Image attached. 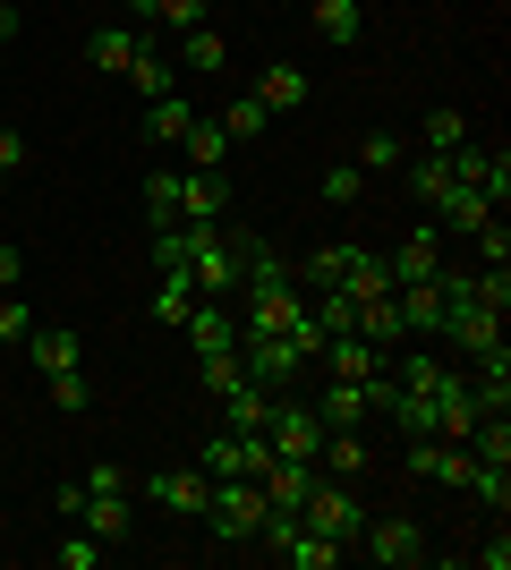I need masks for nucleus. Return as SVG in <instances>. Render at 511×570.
I'll return each instance as SVG.
<instances>
[{
    "label": "nucleus",
    "mask_w": 511,
    "mask_h": 570,
    "mask_svg": "<svg viewBox=\"0 0 511 570\" xmlns=\"http://www.w3.org/2000/svg\"><path fill=\"white\" fill-rule=\"evenodd\" d=\"M146 222H154V230L179 222V170H154V179H146Z\"/></svg>",
    "instance_id": "nucleus-32"
},
{
    "label": "nucleus",
    "mask_w": 511,
    "mask_h": 570,
    "mask_svg": "<svg viewBox=\"0 0 511 570\" xmlns=\"http://www.w3.org/2000/svg\"><path fill=\"white\" fill-rule=\"evenodd\" d=\"M9 43H18V0H0V60H9Z\"/></svg>",
    "instance_id": "nucleus-42"
},
{
    "label": "nucleus",
    "mask_w": 511,
    "mask_h": 570,
    "mask_svg": "<svg viewBox=\"0 0 511 570\" xmlns=\"http://www.w3.org/2000/svg\"><path fill=\"white\" fill-rule=\"evenodd\" d=\"M452 145H469V111L443 102V111H426V145H417V154H452Z\"/></svg>",
    "instance_id": "nucleus-31"
},
{
    "label": "nucleus",
    "mask_w": 511,
    "mask_h": 570,
    "mask_svg": "<svg viewBox=\"0 0 511 570\" xmlns=\"http://www.w3.org/2000/svg\"><path fill=\"white\" fill-rule=\"evenodd\" d=\"M18 170H26V137H18V128H0V179H18Z\"/></svg>",
    "instance_id": "nucleus-41"
},
{
    "label": "nucleus",
    "mask_w": 511,
    "mask_h": 570,
    "mask_svg": "<svg viewBox=\"0 0 511 570\" xmlns=\"http://www.w3.org/2000/svg\"><path fill=\"white\" fill-rule=\"evenodd\" d=\"M179 145H188V170H222V154H230V137H222V119H205V111L188 119V137H179Z\"/></svg>",
    "instance_id": "nucleus-27"
},
{
    "label": "nucleus",
    "mask_w": 511,
    "mask_h": 570,
    "mask_svg": "<svg viewBox=\"0 0 511 570\" xmlns=\"http://www.w3.org/2000/svg\"><path fill=\"white\" fill-rule=\"evenodd\" d=\"M358 553H366V562H384V570H410V562H426V537H417V520H366Z\"/></svg>",
    "instance_id": "nucleus-9"
},
{
    "label": "nucleus",
    "mask_w": 511,
    "mask_h": 570,
    "mask_svg": "<svg viewBox=\"0 0 511 570\" xmlns=\"http://www.w3.org/2000/svg\"><path fill=\"white\" fill-rule=\"evenodd\" d=\"M120 9H128L137 26H154V9H163V0H120Z\"/></svg>",
    "instance_id": "nucleus-44"
},
{
    "label": "nucleus",
    "mask_w": 511,
    "mask_h": 570,
    "mask_svg": "<svg viewBox=\"0 0 511 570\" xmlns=\"http://www.w3.org/2000/svg\"><path fill=\"white\" fill-rule=\"evenodd\" d=\"M137 494H146L154 511H170V520H205L214 476H205V469H154V476H137Z\"/></svg>",
    "instance_id": "nucleus-4"
},
{
    "label": "nucleus",
    "mask_w": 511,
    "mask_h": 570,
    "mask_svg": "<svg viewBox=\"0 0 511 570\" xmlns=\"http://www.w3.org/2000/svg\"><path fill=\"white\" fill-rule=\"evenodd\" d=\"M410 196L435 214L443 196H452V163H443V154H410Z\"/></svg>",
    "instance_id": "nucleus-25"
},
{
    "label": "nucleus",
    "mask_w": 511,
    "mask_h": 570,
    "mask_svg": "<svg viewBox=\"0 0 511 570\" xmlns=\"http://www.w3.org/2000/svg\"><path fill=\"white\" fill-rule=\"evenodd\" d=\"M222 137H230V145H239V137H265V128H273V111H265V102H256V95H239V102H222Z\"/></svg>",
    "instance_id": "nucleus-28"
},
{
    "label": "nucleus",
    "mask_w": 511,
    "mask_h": 570,
    "mask_svg": "<svg viewBox=\"0 0 511 570\" xmlns=\"http://www.w3.org/2000/svg\"><path fill=\"white\" fill-rule=\"evenodd\" d=\"M230 214V179L222 170H179V222H222Z\"/></svg>",
    "instance_id": "nucleus-16"
},
{
    "label": "nucleus",
    "mask_w": 511,
    "mask_h": 570,
    "mask_svg": "<svg viewBox=\"0 0 511 570\" xmlns=\"http://www.w3.org/2000/svg\"><path fill=\"white\" fill-rule=\"evenodd\" d=\"M205 9H214V0H163L154 18H163V26H205Z\"/></svg>",
    "instance_id": "nucleus-40"
},
{
    "label": "nucleus",
    "mask_w": 511,
    "mask_h": 570,
    "mask_svg": "<svg viewBox=\"0 0 511 570\" xmlns=\"http://www.w3.org/2000/svg\"><path fill=\"white\" fill-rule=\"evenodd\" d=\"M179 60H188V69H205V77H222V69H230L222 26H179Z\"/></svg>",
    "instance_id": "nucleus-21"
},
{
    "label": "nucleus",
    "mask_w": 511,
    "mask_h": 570,
    "mask_svg": "<svg viewBox=\"0 0 511 570\" xmlns=\"http://www.w3.org/2000/svg\"><path fill=\"white\" fill-rule=\"evenodd\" d=\"M196 298H205V289L188 282V264H163V282H154V324H170V333H179Z\"/></svg>",
    "instance_id": "nucleus-18"
},
{
    "label": "nucleus",
    "mask_w": 511,
    "mask_h": 570,
    "mask_svg": "<svg viewBox=\"0 0 511 570\" xmlns=\"http://www.w3.org/2000/svg\"><path fill=\"white\" fill-rule=\"evenodd\" d=\"M188 119H196V102L170 86V95H154V102H146V137H154V145H179V137H188Z\"/></svg>",
    "instance_id": "nucleus-20"
},
{
    "label": "nucleus",
    "mask_w": 511,
    "mask_h": 570,
    "mask_svg": "<svg viewBox=\"0 0 511 570\" xmlns=\"http://www.w3.org/2000/svg\"><path fill=\"white\" fill-rule=\"evenodd\" d=\"M26 357H35L43 375H60V366H77V333H60V324H35V333H26Z\"/></svg>",
    "instance_id": "nucleus-26"
},
{
    "label": "nucleus",
    "mask_w": 511,
    "mask_h": 570,
    "mask_svg": "<svg viewBox=\"0 0 511 570\" xmlns=\"http://www.w3.org/2000/svg\"><path fill=\"white\" fill-rule=\"evenodd\" d=\"M77 520H86V537H102V546H120L128 528H137V494H95V485H86V502H77Z\"/></svg>",
    "instance_id": "nucleus-15"
},
{
    "label": "nucleus",
    "mask_w": 511,
    "mask_h": 570,
    "mask_svg": "<svg viewBox=\"0 0 511 570\" xmlns=\"http://www.w3.org/2000/svg\"><path fill=\"white\" fill-rule=\"evenodd\" d=\"M86 485H95V494H137V476H128L120 460H95V469H86Z\"/></svg>",
    "instance_id": "nucleus-38"
},
{
    "label": "nucleus",
    "mask_w": 511,
    "mask_h": 570,
    "mask_svg": "<svg viewBox=\"0 0 511 570\" xmlns=\"http://www.w3.org/2000/svg\"><path fill=\"white\" fill-rule=\"evenodd\" d=\"M341 289H350V298H384V289H392V256L358 247V264H350V282H341Z\"/></svg>",
    "instance_id": "nucleus-30"
},
{
    "label": "nucleus",
    "mask_w": 511,
    "mask_h": 570,
    "mask_svg": "<svg viewBox=\"0 0 511 570\" xmlns=\"http://www.w3.org/2000/svg\"><path fill=\"white\" fill-rule=\"evenodd\" d=\"M469 238H478V256H487V264H511V230H503V214H487Z\"/></svg>",
    "instance_id": "nucleus-37"
},
{
    "label": "nucleus",
    "mask_w": 511,
    "mask_h": 570,
    "mask_svg": "<svg viewBox=\"0 0 511 570\" xmlns=\"http://www.w3.org/2000/svg\"><path fill=\"white\" fill-rule=\"evenodd\" d=\"M487 214H494V196H487V188H469V179H452V196L435 205V222H443V230H478Z\"/></svg>",
    "instance_id": "nucleus-22"
},
{
    "label": "nucleus",
    "mask_w": 511,
    "mask_h": 570,
    "mask_svg": "<svg viewBox=\"0 0 511 570\" xmlns=\"http://www.w3.org/2000/svg\"><path fill=\"white\" fill-rule=\"evenodd\" d=\"M401 163H410L401 137H358V170H401Z\"/></svg>",
    "instance_id": "nucleus-35"
},
{
    "label": "nucleus",
    "mask_w": 511,
    "mask_h": 570,
    "mask_svg": "<svg viewBox=\"0 0 511 570\" xmlns=\"http://www.w3.org/2000/svg\"><path fill=\"white\" fill-rule=\"evenodd\" d=\"M51 409H86V366H60V375H43Z\"/></svg>",
    "instance_id": "nucleus-36"
},
{
    "label": "nucleus",
    "mask_w": 511,
    "mask_h": 570,
    "mask_svg": "<svg viewBox=\"0 0 511 570\" xmlns=\"http://www.w3.org/2000/svg\"><path fill=\"white\" fill-rule=\"evenodd\" d=\"M18 273H26V256H18V247H0V289H18Z\"/></svg>",
    "instance_id": "nucleus-43"
},
{
    "label": "nucleus",
    "mask_w": 511,
    "mask_h": 570,
    "mask_svg": "<svg viewBox=\"0 0 511 570\" xmlns=\"http://www.w3.org/2000/svg\"><path fill=\"white\" fill-rule=\"evenodd\" d=\"M265 443H273V460H316V443H324V417H316V401H273V417H265Z\"/></svg>",
    "instance_id": "nucleus-5"
},
{
    "label": "nucleus",
    "mask_w": 511,
    "mask_h": 570,
    "mask_svg": "<svg viewBox=\"0 0 511 570\" xmlns=\"http://www.w3.org/2000/svg\"><path fill=\"white\" fill-rule=\"evenodd\" d=\"M51 562H60V570H102V537H86V528H77V537H60V546H51Z\"/></svg>",
    "instance_id": "nucleus-34"
},
{
    "label": "nucleus",
    "mask_w": 511,
    "mask_h": 570,
    "mask_svg": "<svg viewBox=\"0 0 511 570\" xmlns=\"http://www.w3.org/2000/svg\"><path fill=\"white\" fill-rule=\"evenodd\" d=\"M307 18H316V35H324L333 51L358 43V0H307Z\"/></svg>",
    "instance_id": "nucleus-24"
},
{
    "label": "nucleus",
    "mask_w": 511,
    "mask_h": 570,
    "mask_svg": "<svg viewBox=\"0 0 511 570\" xmlns=\"http://www.w3.org/2000/svg\"><path fill=\"white\" fill-rule=\"evenodd\" d=\"M26 333H35V315H26V298H0V341H18V350H26Z\"/></svg>",
    "instance_id": "nucleus-39"
},
{
    "label": "nucleus",
    "mask_w": 511,
    "mask_h": 570,
    "mask_svg": "<svg viewBox=\"0 0 511 570\" xmlns=\"http://www.w3.org/2000/svg\"><path fill=\"white\" fill-rule=\"evenodd\" d=\"M435 273H443V230L417 222V230L392 247V282H435Z\"/></svg>",
    "instance_id": "nucleus-14"
},
{
    "label": "nucleus",
    "mask_w": 511,
    "mask_h": 570,
    "mask_svg": "<svg viewBox=\"0 0 511 570\" xmlns=\"http://www.w3.org/2000/svg\"><path fill=\"white\" fill-rule=\"evenodd\" d=\"M179 333H188V350H196V357H222V350H239V315L222 307V298H196Z\"/></svg>",
    "instance_id": "nucleus-10"
},
{
    "label": "nucleus",
    "mask_w": 511,
    "mask_h": 570,
    "mask_svg": "<svg viewBox=\"0 0 511 570\" xmlns=\"http://www.w3.org/2000/svg\"><path fill=\"white\" fill-rule=\"evenodd\" d=\"M307 95H316V86H307V69H291V60L256 77V102H265V111H298Z\"/></svg>",
    "instance_id": "nucleus-23"
},
{
    "label": "nucleus",
    "mask_w": 511,
    "mask_h": 570,
    "mask_svg": "<svg viewBox=\"0 0 511 570\" xmlns=\"http://www.w3.org/2000/svg\"><path fill=\"white\" fill-rule=\"evenodd\" d=\"M273 401H282V392H265L256 375H247V383H230V392H222V426H239V434H265Z\"/></svg>",
    "instance_id": "nucleus-17"
},
{
    "label": "nucleus",
    "mask_w": 511,
    "mask_h": 570,
    "mask_svg": "<svg viewBox=\"0 0 511 570\" xmlns=\"http://www.w3.org/2000/svg\"><path fill=\"white\" fill-rule=\"evenodd\" d=\"M146 51V26L137 18H111V26H95V43H86V60H95L102 77H128V60Z\"/></svg>",
    "instance_id": "nucleus-13"
},
{
    "label": "nucleus",
    "mask_w": 511,
    "mask_h": 570,
    "mask_svg": "<svg viewBox=\"0 0 511 570\" xmlns=\"http://www.w3.org/2000/svg\"><path fill=\"white\" fill-rule=\"evenodd\" d=\"M205 528H214L222 546H247V537L265 528V494H256V476H214V502H205Z\"/></svg>",
    "instance_id": "nucleus-3"
},
{
    "label": "nucleus",
    "mask_w": 511,
    "mask_h": 570,
    "mask_svg": "<svg viewBox=\"0 0 511 570\" xmlns=\"http://www.w3.org/2000/svg\"><path fill=\"white\" fill-rule=\"evenodd\" d=\"M443 163H452V179H469V188H487L494 196V214H503V196H511V154L503 145H452V154H443Z\"/></svg>",
    "instance_id": "nucleus-7"
},
{
    "label": "nucleus",
    "mask_w": 511,
    "mask_h": 570,
    "mask_svg": "<svg viewBox=\"0 0 511 570\" xmlns=\"http://www.w3.org/2000/svg\"><path fill=\"white\" fill-rule=\"evenodd\" d=\"M435 341H452L469 366H478V357H503V350H511V341H503V315L478 307L469 289H443V333H435Z\"/></svg>",
    "instance_id": "nucleus-1"
},
{
    "label": "nucleus",
    "mask_w": 511,
    "mask_h": 570,
    "mask_svg": "<svg viewBox=\"0 0 511 570\" xmlns=\"http://www.w3.org/2000/svg\"><path fill=\"white\" fill-rule=\"evenodd\" d=\"M469 443H452V434H410V476L417 485H469Z\"/></svg>",
    "instance_id": "nucleus-6"
},
{
    "label": "nucleus",
    "mask_w": 511,
    "mask_h": 570,
    "mask_svg": "<svg viewBox=\"0 0 511 570\" xmlns=\"http://www.w3.org/2000/svg\"><path fill=\"white\" fill-rule=\"evenodd\" d=\"M316 417H324V426H358V417H375V409H366V383L333 375V383L316 392Z\"/></svg>",
    "instance_id": "nucleus-19"
},
{
    "label": "nucleus",
    "mask_w": 511,
    "mask_h": 570,
    "mask_svg": "<svg viewBox=\"0 0 511 570\" xmlns=\"http://www.w3.org/2000/svg\"><path fill=\"white\" fill-rule=\"evenodd\" d=\"M265 460H273V443H265V434H239V426H222L214 443L196 452V469H205V476H256Z\"/></svg>",
    "instance_id": "nucleus-8"
},
{
    "label": "nucleus",
    "mask_w": 511,
    "mask_h": 570,
    "mask_svg": "<svg viewBox=\"0 0 511 570\" xmlns=\"http://www.w3.org/2000/svg\"><path fill=\"white\" fill-rule=\"evenodd\" d=\"M392 307H401V333L410 341L443 333V282H392Z\"/></svg>",
    "instance_id": "nucleus-11"
},
{
    "label": "nucleus",
    "mask_w": 511,
    "mask_h": 570,
    "mask_svg": "<svg viewBox=\"0 0 511 570\" xmlns=\"http://www.w3.org/2000/svg\"><path fill=\"white\" fill-rule=\"evenodd\" d=\"M358 188H366V170H358V163H333V170L316 179V196H324V205H358Z\"/></svg>",
    "instance_id": "nucleus-33"
},
{
    "label": "nucleus",
    "mask_w": 511,
    "mask_h": 570,
    "mask_svg": "<svg viewBox=\"0 0 511 570\" xmlns=\"http://www.w3.org/2000/svg\"><path fill=\"white\" fill-rule=\"evenodd\" d=\"M128 86H137V95H146V102H154V95H170V86H179V69H170L163 51H154V43H146V51H137V60H128Z\"/></svg>",
    "instance_id": "nucleus-29"
},
{
    "label": "nucleus",
    "mask_w": 511,
    "mask_h": 570,
    "mask_svg": "<svg viewBox=\"0 0 511 570\" xmlns=\"http://www.w3.org/2000/svg\"><path fill=\"white\" fill-rule=\"evenodd\" d=\"M307 485H316V460H265V469H256L265 511H298V502H307Z\"/></svg>",
    "instance_id": "nucleus-12"
},
{
    "label": "nucleus",
    "mask_w": 511,
    "mask_h": 570,
    "mask_svg": "<svg viewBox=\"0 0 511 570\" xmlns=\"http://www.w3.org/2000/svg\"><path fill=\"white\" fill-rule=\"evenodd\" d=\"M188 230V282L205 298H230L239 289V238H222V222H179Z\"/></svg>",
    "instance_id": "nucleus-2"
}]
</instances>
